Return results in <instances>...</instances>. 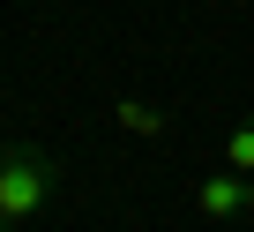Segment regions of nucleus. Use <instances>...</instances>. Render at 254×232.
I'll use <instances>...</instances> for the list:
<instances>
[{"label": "nucleus", "mask_w": 254, "mask_h": 232, "mask_svg": "<svg viewBox=\"0 0 254 232\" xmlns=\"http://www.w3.org/2000/svg\"><path fill=\"white\" fill-rule=\"evenodd\" d=\"M53 187H60V165L45 157V150H8L0 157V217H38L45 202H53Z\"/></svg>", "instance_id": "1"}, {"label": "nucleus", "mask_w": 254, "mask_h": 232, "mask_svg": "<svg viewBox=\"0 0 254 232\" xmlns=\"http://www.w3.org/2000/svg\"><path fill=\"white\" fill-rule=\"evenodd\" d=\"M194 210L202 217H239V210H254V180H239V172H209L202 187H194Z\"/></svg>", "instance_id": "2"}, {"label": "nucleus", "mask_w": 254, "mask_h": 232, "mask_svg": "<svg viewBox=\"0 0 254 232\" xmlns=\"http://www.w3.org/2000/svg\"><path fill=\"white\" fill-rule=\"evenodd\" d=\"M112 120H120L127 135H142V143H157V135L172 128V120H165V105H150V97H120V105H112Z\"/></svg>", "instance_id": "3"}, {"label": "nucleus", "mask_w": 254, "mask_h": 232, "mask_svg": "<svg viewBox=\"0 0 254 232\" xmlns=\"http://www.w3.org/2000/svg\"><path fill=\"white\" fill-rule=\"evenodd\" d=\"M224 172H239V180H254V112L224 135Z\"/></svg>", "instance_id": "4"}, {"label": "nucleus", "mask_w": 254, "mask_h": 232, "mask_svg": "<svg viewBox=\"0 0 254 232\" xmlns=\"http://www.w3.org/2000/svg\"><path fill=\"white\" fill-rule=\"evenodd\" d=\"M0 232H15V217H0Z\"/></svg>", "instance_id": "5"}]
</instances>
